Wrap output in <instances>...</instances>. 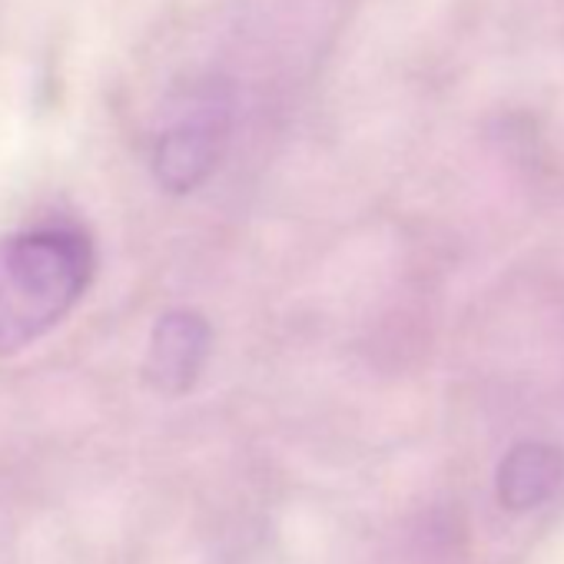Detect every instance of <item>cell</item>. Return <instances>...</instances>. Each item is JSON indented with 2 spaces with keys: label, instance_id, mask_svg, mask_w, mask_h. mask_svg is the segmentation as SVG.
Instances as JSON below:
<instances>
[{
  "label": "cell",
  "instance_id": "3",
  "mask_svg": "<svg viewBox=\"0 0 564 564\" xmlns=\"http://www.w3.org/2000/svg\"><path fill=\"white\" fill-rule=\"evenodd\" d=\"M213 329L196 310H170L156 319L140 366L143 386L156 395L180 399L196 389L209 359Z\"/></svg>",
  "mask_w": 564,
  "mask_h": 564
},
{
  "label": "cell",
  "instance_id": "1",
  "mask_svg": "<svg viewBox=\"0 0 564 564\" xmlns=\"http://www.w3.org/2000/svg\"><path fill=\"white\" fill-rule=\"evenodd\" d=\"M97 256L77 226H41L0 239V356L54 333L87 296Z\"/></svg>",
  "mask_w": 564,
  "mask_h": 564
},
{
  "label": "cell",
  "instance_id": "4",
  "mask_svg": "<svg viewBox=\"0 0 564 564\" xmlns=\"http://www.w3.org/2000/svg\"><path fill=\"white\" fill-rule=\"evenodd\" d=\"M561 481L564 455L544 442H521L501 458L495 471V495L508 511H531L554 498Z\"/></svg>",
  "mask_w": 564,
  "mask_h": 564
},
{
  "label": "cell",
  "instance_id": "2",
  "mask_svg": "<svg viewBox=\"0 0 564 564\" xmlns=\"http://www.w3.org/2000/svg\"><path fill=\"white\" fill-rule=\"evenodd\" d=\"M229 100L219 94L196 97L189 110L173 120L153 150V173L156 183L173 193H193L209 180L219 166L226 143H229Z\"/></svg>",
  "mask_w": 564,
  "mask_h": 564
}]
</instances>
